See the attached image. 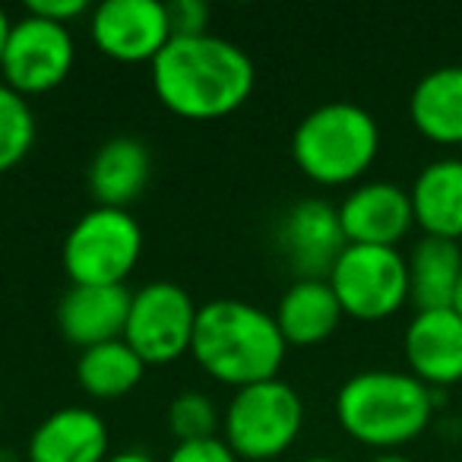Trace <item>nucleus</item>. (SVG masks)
Wrapping results in <instances>:
<instances>
[{
    "mask_svg": "<svg viewBox=\"0 0 462 462\" xmlns=\"http://www.w3.org/2000/svg\"><path fill=\"white\" fill-rule=\"evenodd\" d=\"M143 254V228L130 209L96 206L73 222L60 247L70 285H124Z\"/></svg>",
    "mask_w": 462,
    "mask_h": 462,
    "instance_id": "obj_6",
    "label": "nucleus"
},
{
    "mask_svg": "<svg viewBox=\"0 0 462 462\" xmlns=\"http://www.w3.org/2000/svg\"><path fill=\"white\" fill-rule=\"evenodd\" d=\"M168 20H171L174 39H193V35L209 32V7L203 0H174L168 4Z\"/></svg>",
    "mask_w": 462,
    "mask_h": 462,
    "instance_id": "obj_24",
    "label": "nucleus"
},
{
    "mask_svg": "<svg viewBox=\"0 0 462 462\" xmlns=\"http://www.w3.org/2000/svg\"><path fill=\"white\" fill-rule=\"evenodd\" d=\"M409 197L424 238H462V159H437L424 165Z\"/></svg>",
    "mask_w": 462,
    "mask_h": 462,
    "instance_id": "obj_18",
    "label": "nucleus"
},
{
    "mask_svg": "<svg viewBox=\"0 0 462 462\" xmlns=\"http://www.w3.org/2000/svg\"><path fill=\"white\" fill-rule=\"evenodd\" d=\"M130 298L124 285H70L58 304V329L79 352L124 339Z\"/></svg>",
    "mask_w": 462,
    "mask_h": 462,
    "instance_id": "obj_14",
    "label": "nucleus"
},
{
    "mask_svg": "<svg viewBox=\"0 0 462 462\" xmlns=\"http://www.w3.org/2000/svg\"><path fill=\"white\" fill-rule=\"evenodd\" d=\"M257 70L247 51L218 35L171 39L152 60L155 98L184 121H218L251 98Z\"/></svg>",
    "mask_w": 462,
    "mask_h": 462,
    "instance_id": "obj_1",
    "label": "nucleus"
},
{
    "mask_svg": "<svg viewBox=\"0 0 462 462\" xmlns=\"http://www.w3.org/2000/svg\"><path fill=\"white\" fill-rule=\"evenodd\" d=\"M35 143V115L20 92L0 79V174L16 168Z\"/></svg>",
    "mask_w": 462,
    "mask_h": 462,
    "instance_id": "obj_22",
    "label": "nucleus"
},
{
    "mask_svg": "<svg viewBox=\"0 0 462 462\" xmlns=\"http://www.w3.org/2000/svg\"><path fill=\"white\" fill-rule=\"evenodd\" d=\"M96 48L117 64H149L174 39L168 4L159 0H105L89 14Z\"/></svg>",
    "mask_w": 462,
    "mask_h": 462,
    "instance_id": "obj_10",
    "label": "nucleus"
},
{
    "mask_svg": "<svg viewBox=\"0 0 462 462\" xmlns=\"http://www.w3.org/2000/svg\"><path fill=\"white\" fill-rule=\"evenodd\" d=\"M453 310L462 317V279H459V285H456V295H453Z\"/></svg>",
    "mask_w": 462,
    "mask_h": 462,
    "instance_id": "obj_31",
    "label": "nucleus"
},
{
    "mask_svg": "<svg viewBox=\"0 0 462 462\" xmlns=\"http://www.w3.org/2000/svg\"><path fill=\"white\" fill-rule=\"evenodd\" d=\"M197 314L199 308L180 285L149 282L130 298L124 342L146 367L171 365L180 355H190Z\"/></svg>",
    "mask_w": 462,
    "mask_h": 462,
    "instance_id": "obj_8",
    "label": "nucleus"
},
{
    "mask_svg": "<svg viewBox=\"0 0 462 462\" xmlns=\"http://www.w3.org/2000/svg\"><path fill=\"white\" fill-rule=\"evenodd\" d=\"M380 152V127L355 102H327L301 117L291 134V159L314 184L358 180Z\"/></svg>",
    "mask_w": 462,
    "mask_h": 462,
    "instance_id": "obj_4",
    "label": "nucleus"
},
{
    "mask_svg": "<svg viewBox=\"0 0 462 462\" xmlns=\"http://www.w3.org/2000/svg\"><path fill=\"white\" fill-rule=\"evenodd\" d=\"M105 462H155L149 453H143V449H124V453H111Z\"/></svg>",
    "mask_w": 462,
    "mask_h": 462,
    "instance_id": "obj_27",
    "label": "nucleus"
},
{
    "mask_svg": "<svg viewBox=\"0 0 462 462\" xmlns=\"http://www.w3.org/2000/svg\"><path fill=\"white\" fill-rule=\"evenodd\" d=\"M304 428V402L285 380L235 390L222 418V440L238 459L270 462L298 440Z\"/></svg>",
    "mask_w": 462,
    "mask_h": 462,
    "instance_id": "obj_5",
    "label": "nucleus"
},
{
    "mask_svg": "<svg viewBox=\"0 0 462 462\" xmlns=\"http://www.w3.org/2000/svg\"><path fill=\"white\" fill-rule=\"evenodd\" d=\"M146 374L143 358L124 339L92 346L79 352L77 358V380L86 396L92 399H121L136 390Z\"/></svg>",
    "mask_w": 462,
    "mask_h": 462,
    "instance_id": "obj_21",
    "label": "nucleus"
},
{
    "mask_svg": "<svg viewBox=\"0 0 462 462\" xmlns=\"http://www.w3.org/2000/svg\"><path fill=\"white\" fill-rule=\"evenodd\" d=\"M409 263V301L418 310L453 308L456 285L462 279V251L456 241L421 238Z\"/></svg>",
    "mask_w": 462,
    "mask_h": 462,
    "instance_id": "obj_20",
    "label": "nucleus"
},
{
    "mask_svg": "<svg viewBox=\"0 0 462 462\" xmlns=\"http://www.w3.org/2000/svg\"><path fill=\"white\" fill-rule=\"evenodd\" d=\"M152 155L136 136H115L89 162V193L98 206L127 209L149 184Z\"/></svg>",
    "mask_w": 462,
    "mask_h": 462,
    "instance_id": "obj_16",
    "label": "nucleus"
},
{
    "mask_svg": "<svg viewBox=\"0 0 462 462\" xmlns=\"http://www.w3.org/2000/svg\"><path fill=\"white\" fill-rule=\"evenodd\" d=\"M26 14L42 16V20L70 29V23H77L79 16L92 14V7L86 4V0H32V4L26 7Z\"/></svg>",
    "mask_w": 462,
    "mask_h": 462,
    "instance_id": "obj_26",
    "label": "nucleus"
},
{
    "mask_svg": "<svg viewBox=\"0 0 462 462\" xmlns=\"http://www.w3.org/2000/svg\"><path fill=\"white\" fill-rule=\"evenodd\" d=\"M218 409L206 393H180L168 405V430L178 437V443L187 440H206V437H218Z\"/></svg>",
    "mask_w": 462,
    "mask_h": 462,
    "instance_id": "obj_23",
    "label": "nucleus"
},
{
    "mask_svg": "<svg viewBox=\"0 0 462 462\" xmlns=\"http://www.w3.org/2000/svg\"><path fill=\"white\" fill-rule=\"evenodd\" d=\"M0 424H4V409H0Z\"/></svg>",
    "mask_w": 462,
    "mask_h": 462,
    "instance_id": "obj_33",
    "label": "nucleus"
},
{
    "mask_svg": "<svg viewBox=\"0 0 462 462\" xmlns=\"http://www.w3.org/2000/svg\"><path fill=\"white\" fill-rule=\"evenodd\" d=\"M411 124L421 136L440 146L462 143V67H437L424 73L409 98Z\"/></svg>",
    "mask_w": 462,
    "mask_h": 462,
    "instance_id": "obj_19",
    "label": "nucleus"
},
{
    "mask_svg": "<svg viewBox=\"0 0 462 462\" xmlns=\"http://www.w3.org/2000/svg\"><path fill=\"white\" fill-rule=\"evenodd\" d=\"M301 462H342V459H333V456H308V459Z\"/></svg>",
    "mask_w": 462,
    "mask_h": 462,
    "instance_id": "obj_32",
    "label": "nucleus"
},
{
    "mask_svg": "<svg viewBox=\"0 0 462 462\" xmlns=\"http://www.w3.org/2000/svg\"><path fill=\"white\" fill-rule=\"evenodd\" d=\"M165 462H241L235 449L222 437H206V440H187L168 453Z\"/></svg>",
    "mask_w": 462,
    "mask_h": 462,
    "instance_id": "obj_25",
    "label": "nucleus"
},
{
    "mask_svg": "<svg viewBox=\"0 0 462 462\" xmlns=\"http://www.w3.org/2000/svg\"><path fill=\"white\" fill-rule=\"evenodd\" d=\"M73 64H77V42L70 29L23 14L10 29L0 79L23 98H29L58 89L73 73Z\"/></svg>",
    "mask_w": 462,
    "mask_h": 462,
    "instance_id": "obj_9",
    "label": "nucleus"
},
{
    "mask_svg": "<svg viewBox=\"0 0 462 462\" xmlns=\"http://www.w3.org/2000/svg\"><path fill=\"white\" fill-rule=\"evenodd\" d=\"M276 245L298 279H329L336 260L348 247L339 206L320 197L298 199L279 218Z\"/></svg>",
    "mask_w": 462,
    "mask_h": 462,
    "instance_id": "obj_11",
    "label": "nucleus"
},
{
    "mask_svg": "<svg viewBox=\"0 0 462 462\" xmlns=\"http://www.w3.org/2000/svg\"><path fill=\"white\" fill-rule=\"evenodd\" d=\"M434 390L402 371H361L336 393V418L352 440L393 449L415 440L430 421Z\"/></svg>",
    "mask_w": 462,
    "mask_h": 462,
    "instance_id": "obj_3",
    "label": "nucleus"
},
{
    "mask_svg": "<svg viewBox=\"0 0 462 462\" xmlns=\"http://www.w3.org/2000/svg\"><path fill=\"white\" fill-rule=\"evenodd\" d=\"M0 462H23V456L10 447H0Z\"/></svg>",
    "mask_w": 462,
    "mask_h": 462,
    "instance_id": "obj_30",
    "label": "nucleus"
},
{
    "mask_svg": "<svg viewBox=\"0 0 462 462\" xmlns=\"http://www.w3.org/2000/svg\"><path fill=\"white\" fill-rule=\"evenodd\" d=\"M411 377L421 383L453 386L462 380V317L453 308L418 310L402 339Z\"/></svg>",
    "mask_w": 462,
    "mask_h": 462,
    "instance_id": "obj_13",
    "label": "nucleus"
},
{
    "mask_svg": "<svg viewBox=\"0 0 462 462\" xmlns=\"http://www.w3.org/2000/svg\"><path fill=\"white\" fill-rule=\"evenodd\" d=\"M282 333L276 317L238 298H216L199 304L190 355L212 380L235 390L276 380L285 365Z\"/></svg>",
    "mask_w": 462,
    "mask_h": 462,
    "instance_id": "obj_2",
    "label": "nucleus"
},
{
    "mask_svg": "<svg viewBox=\"0 0 462 462\" xmlns=\"http://www.w3.org/2000/svg\"><path fill=\"white\" fill-rule=\"evenodd\" d=\"M276 327L285 346H320L339 329V298L327 279H295L276 304Z\"/></svg>",
    "mask_w": 462,
    "mask_h": 462,
    "instance_id": "obj_17",
    "label": "nucleus"
},
{
    "mask_svg": "<svg viewBox=\"0 0 462 462\" xmlns=\"http://www.w3.org/2000/svg\"><path fill=\"white\" fill-rule=\"evenodd\" d=\"M339 222L348 245L396 247L415 225V209L399 184L365 180L339 203Z\"/></svg>",
    "mask_w": 462,
    "mask_h": 462,
    "instance_id": "obj_12",
    "label": "nucleus"
},
{
    "mask_svg": "<svg viewBox=\"0 0 462 462\" xmlns=\"http://www.w3.org/2000/svg\"><path fill=\"white\" fill-rule=\"evenodd\" d=\"M108 424L96 409L64 405L42 418L26 447L29 462H105L108 459Z\"/></svg>",
    "mask_w": 462,
    "mask_h": 462,
    "instance_id": "obj_15",
    "label": "nucleus"
},
{
    "mask_svg": "<svg viewBox=\"0 0 462 462\" xmlns=\"http://www.w3.org/2000/svg\"><path fill=\"white\" fill-rule=\"evenodd\" d=\"M327 282L355 320H386L409 301V263L396 247L348 245Z\"/></svg>",
    "mask_w": 462,
    "mask_h": 462,
    "instance_id": "obj_7",
    "label": "nucleus"
},
{
    "mask_svg": "<svg viewBox=\"0 0 462 462\" xmlns=\"http://www.w3.org/2000/svg\"><path fill=\"white\" fill-rule=\"evenodd\" d=\"M371 462H415V459H409V456H399V453H380V456H374Z\"/></svg>",
    "mask_w": 462,
    "mask_h": 462,
    "instance_id": "obj_29",
    "label": "nucleus"
},
{
    "mask_svg": "<svg viewBox=\"0 0 462 462\" xmlns=\"http://www.w3.org/2000/svg\"><path fill=\"white\" fill-rule=\"evenodd\" d=\"M10 29H14V20H10V16H7V10L0 7V64H4V51H7Z\"/></svg>",
    "mask_w": 462,
    "mask_h": 462,
    "instance_id": "obj_28",
    "label": "nucleus"
}]
</instances>
